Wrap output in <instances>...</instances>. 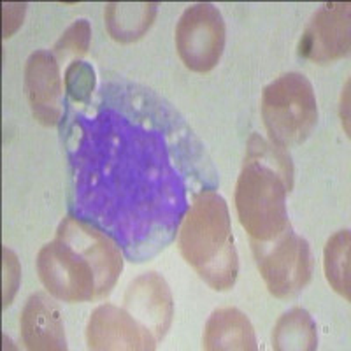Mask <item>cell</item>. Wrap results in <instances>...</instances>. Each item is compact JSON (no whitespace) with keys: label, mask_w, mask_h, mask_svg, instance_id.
<instances>
[{"label":"cell","mask_w":351,"mask_h":351,"mask_svg":"<svg viewBox=\"0 0 351 351\" xmlns=\"http://www.w3.org/2000/svg\"><path fill=\"white\" fill-rule=\"evenodd\" d=\"M121 269L123 256L114 241L71 216L37 255L40 281L64 302H88L108 295Z\"/></svg>","instance_id":"obj_1"},{"label":"cell","mask_w":351,"mask_h":351,"mask_svg":"<svg viewBox=\"0 0 351 351\" xmlns=\"http://www.w3.org/2000/svg\"><path fill=\"white\" fill-rule=\"evenodd\" d=\"M291 174L293 169L285 149L253 137L236 186L237 216L252 241L267 243L290 228L287 193Z\"/></svg>","instance_id":"obj_2"},{"label":"cell","mask_w":351,"mask_h":351,"mask_svg":"<svg viewBox=\"0 0 351 351\" xmlns=\"http://www.w3.org/2000/svg\"><path fill=\"white\" fill-rule=\"evenodd\" d=\"M178 246L188 265L213 290L227 291L236 285L239 258L221 195L202 192L195 197L181 221Z\"/></svg>","instance_id":"obj_3"},{"label":"cell","mask_w":351,"mask_h":351,"mask_svg":"<svg viewBox=\"0 0 351 351\" xmlns=\"http://www.w3.org/2000/svg\"><path fill=\"white\" fill-rule=\"evenodd\" d=\"M260 109L271 143L281 149L304 143L318 123L315 90L299 72L283 74L263 88Z\"/></svg>","instance_id":"obj_4"},{"label":"cell","mask_w":351,"mask_h":351,"mask_svg":"<svg viewBox=\"0 0 351 351\" xmlns=\"http://www.w3.org/2000/svg\"><path fill=\"white\" fill-rule=\"evenodd\" d=\"M252 247L256 267L276 299H291L311 281V247L291 228L267 243L252 241Z\"/></svg>","instance_id":"obj_5"},{"label":"cell","mask_w":351,"mask_h":351,"mask_svg":"<svg viewBox=\"0 0 351 351\" xmlns=\"http://www.w3.org/2000/svg\"><path fill=\"white\" fill-rule=\"evenodd\" d=\"M225 48V21L213 4H195L176 25V49L190 71L209 72L218 65Z\"/></svg>","instance_id":"obj_6"},{"label":"cell","mask_w":351,"mask_h":351,"mask_svg":"<svg viewBox=\"0 0 351 351\" xmlns=\"http://www.w3.org/2000/svg\"><path fill=\"white\" fill-rule=\"evenodd\" d=\"M350 4L332 2L316 11L304 30L299 55L313 64H332L350 53Z\"/></svg>","instance_id":"obj_7"},{"label":"cell","mask_w":351,"mask_h":351,"mask_svg":"<svg viewBox=\"0 0 351 351\" xmlns=\"http://www.w3.org/2000/svg\"><path fill=\"white\" fill-rule=\"evenodd\" d=\"M86 343L90 350H155V335L125 309L104 304L88 319Z\"/></svg>","instance_id":"obj_8"},{"label":"cell","mask_w":351,"mask_h":351,"mask_svg":"<svg viewBox=\"0 0 351 351\" xmlns=\"http://www.w3.org/2000/svg\"><path fill=\"white\" fill-rule=\"evenodd\" d=\"M25 92L32 114L39 123L55 127L62 118L60 67L55 55L49 51H36L30 55L25 67Z\"/></svg>","instance_id":"obj_9"},{"label":"cell","mask_w":351,"mask_h":351,"mask_svg":"<svg viewBox=\"0 0 351 351\" xmlns=\"http://www.w3.org/2000/svg\"><path fill=\"white\" fill-rule=\"evenodd\" d=\"M123 309L130 313L156 339H162L171 327L174 304L164 278L156 272H146L134 280L125 293Z\"/></svg>","instance_id":"obj_10"},{"label":"cell","mask_w":351,"mask_h":351,"mask_svg":"<svg viewBox=\"0 0 351 351\" xmlns=\"http://www.w3.org/2000/svg\"><path fill=\"white\" fill-rule=\"evenodd\" d=\"M20 334L27 350H67L60 309L46 293H34L28 297L20 315Z\"/></svg>","instance_id":"obj_11"},{"label":"cell","mask_w":351,"mask_h":351,"mask_svg":"<svg viewBox=\"0 0 351 351\" xmlns=\"http://www.w3.org/2000/svg\"><path fill=\"white\" fill-rule=\"evenodd\" d=\"M202 346L208 351H255L258 348L252 322L236 307H221L209 316Z\"/></svg>","instance_id":"obj_12"},{"label":"cell","mask_w":351,"mask_h":351,"mask_svg":"<svg viewBox=\"0 0 351 351\" xmlns=\"http://www.w3.org/2000/svg\"><path fill=\"white\" fill-rule=\"evenodd\" d=\"M156 4H108L104 11L109 36L118 43H132L146 34L156 16Z\"/></svg>","instance_id":"obj_13"},{"label":"cell","mask_w":351,"mask_h":351,"mask_svg":"<svg viewBox=\"0 0 351 351\" xmlns=\"http://www.w3.org/2000/svg\"><path fill=\"white\" fill-rule=\"evenodd\" d=\"M318 346L316 324L302 307L285 313L272 332V348L278 351H313Z\"/></svg>","instance_id":"obj_14"},{"label":"cell","mask_w":351,"mask_h":351,"mask_svg":"<svg viewBox=\"0 0 351 351\" xmlns=\"http://www.w3.org/2000/svg\"><path fill=\"white\" fill-rule=\"evenodd\" d=\"M350 230H341L327 241L325 246V276L339 295L350 300Z\"/></svg>","instance_id":"obj_15"},{"label":"cell","mask_w":351,"mask_h":351,"mask_svg":"<svg viewBox=\"0 0 351 351\" xmlns=\"http://www.w3.org/2000/svg\"><path fill=\"white\" fill-rule=\"evenodd\" d=\"M90 37H92V28L86 20H77L62 34V37L56 40L55 53L62 58L67 56H81L88 51L90 46Z\"/></svg>","instance_id":"obj_16"},{"label":"cell","mask_w":351,"mask_h":351,"mask_svg":"<svg viewBox=\"0 0 351 351\" xmlns=\"http://www.w3.org/2000/svg\"><path fill=\"white\" fill-rule=\"evenodd\" d=\"M65 86L72 99L77 102H88L95 86V72L84 62H72L65 74Z\"/></svg>","instance_id":"obj_17"},{"label":"cell","mask_w":351,"mask_h":351,"mask_svg":"<svg viewBox=\"0 0 351 351\" xmlns=\"http://www.w3.org/2000/svg\"><path fill=\"white\" fill-rule=\"evenodd\" d=\"M4 306H9L20 285L21 269L16 255L9 252L8 247H4Z\"/></svg>","instance_id":"obj_18"},{"label":"cell","mask_w":351,"mask_h":351,"mask_svg":"<svg viewBox=\"0 0 351 351\" xmlns=\"http://www.w3.org/2000/svg\"><path fill=\"white\" fill-rule=\"evenodd\" d=\"M25 4H5L4 5V37H11L23 23Z\"/></svg>","instance_id":"obj_19"}]
</instances>
